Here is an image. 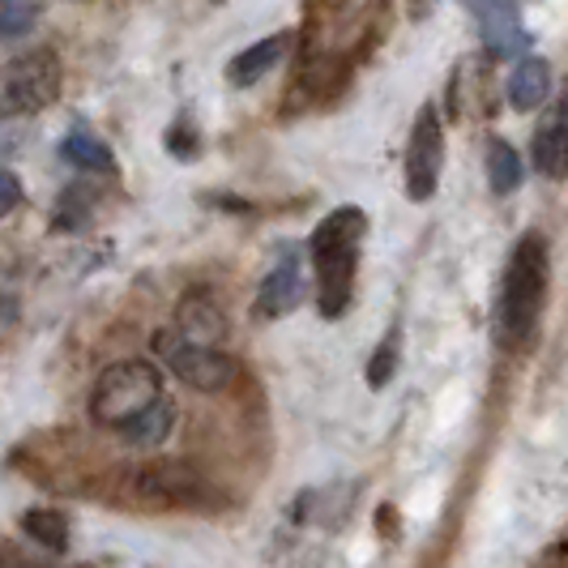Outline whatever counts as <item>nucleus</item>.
Listing matches in <instances>:
<instances>
[{
    "instance_id": "18",
    "label": "nucleus",
    "mask_w": 568,
    "mask_h": 568,
    "mask_svg": "<svg viewBox=\"0 0 568 568\" xmlns=\"http://www.w3.org/2000/svg\"><path fill=\"white\" fill-rule=\"evenodd\" d=\"M0 4H4V39H18L39 18V4L34 0H0Z\"/></svg>"
},
{
    "instance_id": "17",
    "label": "nucleus",
    "mask_w": 568,
    "mask_h": 568,
    "mask_svg": "<svg viewBox=\"0 0 568 568\" xmlns=\"http://www.w3.org/2000/svg\"><path fill=\"white\" fill-rule=\"evenodd\" d=\"M394 368H398V329H389V338L381 342V351L368 359V385L372 389H385L394 381Z\"/></svg>"
},
{
    "instance_id": "2",
    "label": "nucleus",
    "mask_w": 568,
    "mask_h": 568,
    "mask_svg": "<svg viewBox=\"0 0 568 568\" xmlns=\"http://www.w3.org/2000/svg\"><path fill=\"white\" fill-rule=\"evenodd\" d=\"M364 231H368L364 210L342 205L308 240V253H313V265H316V304H321V316H329V321L351 308Z\"/></svg>"
},
{
    "instance_id": "4",
    "label": "nucleus",
    "mask_w": 568,
    "mask_h": 568,
    "mask_svg": "<svg viewBox=\"0 0 568 568\" xmlns=\"http://www.w3.org/2000/svg\"><path fill=\"white\" fill-rule=\"evenodd\" d=\"M159 351H163V359H168L171 376H180L189 389L219 394V389H227L231 381H235V359L223 355L214 342L168 334V338H159Z\"/></svg>"
},
{
    "instance_id": "20",
    "label": "nucleus",
    "mask_w": 568,
    "mask_h": 568,
    "mask_svg": "<svg viewBox=\"0 0 568 568\" xmlns=\"http://www.w3.org/2000/svg\"><path fill=\"white\" fill-rule=\"evenodd\" d=\"M556 112L565 115V124H568V82H565V90H560V103H556Z\"/></svg>"
},
{
    "instance_id": "1",
    "label": "nucleus",
    "mask_w": 568,
    "mask_h": 568,
    "mask_svg": "<svg viewBox=\"0 0 568 568\" xmlns=\"http://www.w3.org/2000/svg\"><path fill=\"white\" fill-rule=\"evenodd\" d=\"M90 410H94L99 424L120 432L133 445H159L168 436L171 419H175L168 394H163V376L145 359L112 364L103 372L99 385H94Z\"/></svg>"
},
{
    "instance_id": "13",
    "label": "nucleus",
    "mask_w": 568,
    "mask_h": 568,
    "mask_svg": "<svg viewBox=\"0 0 568 568\" xmlns=\"http://www.w3.org/2000/svg\"><path fill=\"white\" fill-rule=\"evenodd\" d=\"M283 52H286V34H274V39H261L253 48H244V52L227 64V82L240 85V90H248V85H256L278 60H283Z\"/></svg>"
},
{
    "instance_id": "8",
    "label": "nucleus",
    "mask_w": 568,
    "mask_h": 568,
    "mask_svg": "<svg viewBox=\"0 0 568 568\" xmlns=\"http://www.w3.org/2000/svg\"><path fill=\"white\" fill-rule=\"evenodd\" d=\"M133 491L159 505V509H197L201 496H205V484L189 466H142V475L133 479Z\"/></svg>"
},
{
    "instance_id": "10",
    "label": "nucleus",
    "mask_w": 568,
    "mask_h": 568,
    "mask_svg": "<svg viewBox=\"0 0 568 568\" xmlns=\"http://www.w3.org/2000/svg\"><path fill=\"white\" fill-rule=\"evenodd\" d=\"M547 94H551V69H547V60L542 57H526L513 64V78H509V103L517 112H535L547 103Z\"/></svg>"
},
{
    "instance_id": "12",
    "label": "nucleus",
    "mask_w": 568,
    "mask_h": 568,
    "mask_svg": "<svg viewBox=\"0 0 568 568\" xmlns=\"http://www.w3.org/2000/svg\"><path fill=\"white\" fill-rule=\"evenodd\" d=\"M535 168L547 180H565L568 175V124L560 112H551L535 129Z\"/></svg>"
},
{
    "instance_id": "14",
    "label": "nucleus",
    "mask_w": 568,
    "mask_h": 568,
    "mask_svg": "<svg viewBox=\"0 0 568 568\" xmlns=\"http://www.w3.org/2000/svg\"><path fill=\"white\" fill-rule=\"evenodd\" d=\"M60 154H64V163H73V168H82V171H103V175L115 171L112 145L99 142V138L85 133V129H73V133L60 142Z\"/></svg>"
},
{
    "instance_id": "9",
    "label": "nucleus",
    "mask_w": 568,
    "mask_h": 568,
    "mask_svg": "<svg viewBox=\"0 0 568 568\" xmlns=\"http://www.w3.org/2000/svg\"><path fill=\"white\" fill-rule=\"evenodd\" d=\"M300 304V256L286 253L270 274H265V283L256 291V316H286L291 308Z\"/></svg>"
},
{
    "instance_id": "3",
    "label": "nucleus",
    "mask_w": 568,
    "mask_h": 568,
    "mask_svg": "<svg viewBox=\"0 0 568 568\" xmlns=\"http://www.w3.org/2000/svg\"><path fill=\"white\" fill-rule=\"evenodd\" d=\"M542 295H547V240L539 231H526L509 256V270L500 283V304H496V329L509 346H521L535 334Z\"/></svg>"
},
{
    "instance_id": "11",
    "label": "nucleus",
    "mask_w": 568,
    "mask_h": 568,
    "mask_svg": "<svg viewBox=\"0 0 568 568\" xmlns=\"http://www.w3.org/2000/svg\"><path fill=\"white\" fill-rule=\"evenodd\" d=\"M175 325H180V334L184 338H197V342H219L223 338V329H227V321L219 313V304L205 295V291H189L184 300H180V313H175Z\"/></svg>"
},
{
    "instance_id": "7",
    "label": "nucleus",
    "mask_w": 568,
    "mask_h": 568,
    "mask_svg": "<svg viewBox=\"0 0 568 568\" xmlns=\"http://www.w3.org/2000/svg\"><path fill=\"white\" fill-rule=\"evenodd\" d=\"M60 85V64L52 52H34L22 57L9 69V82H4V112H39L52 103Z\"/></svg>"
},
{
    "instance_id": "16",
    "label": "nucleus",
    "mask_w": 568,
    "mask_h": 568,
    "mask_svg": "<svg viewBox=\"0 0 568 568\" xmlns=\"http://www.w3.org/2000/svg\"><path fill=\"white\" fill-rule=\"evenodd\" d=\"M22 530H27L39 547H48V551H64V547H69V521H64V513L60 509L22 513Z\"/></svg>"
},
{
    "instance_id": "15",
    "label": "nucleus",
    "mask_w": 568,
    "mask_h": 568,
    "mask_svg": "<svg viewBox=\"0 0 568 568\" xmlns=\"http://www.w3.org/2000/svg\"><path fill=\"white\" fill-rule=\"evenodd\" d=\"M521 180H526L521 154H517L509 142L487 145V184H491V193H496V197H509V193L521 189Z\"/></svg>"
},
{
    "instance_id": "6",
    "label": "nucleus",
    "mask_w": 568,
    "mask_h": 568,
    "mask_svg": "<svg viewBox=\"0 0 568 568\" xmlns=\"http://www.w3.org/2000/svg\"><path fill=\"white\" fill-rule=\"evenodd\" d=\"M484 34V48L500 60H521L530 52V27L521 18L526 0H462Z\"/></svg>"
},
{
    "instance_id": "19",
    "label": "nucleus",
    "mask_w": 568,
    "mask_h": 568,
    "mask_svg": "<svg viewBox=\"0 0 568 568\" xmlns=\"http://www.w3.org/2000/svg\"><path fill=\"white\" fill-rule=\"evenodd\" d=\"M18 201H22V184H18V175H13V171H4V201H0V205H4V214H13V210H18Z\"/></svg>"
},
{
    "instance_id": "5",
    "label": "nucleus",
    "mask_w": 568,
    "mask_h": 568,
    "mask_svg": "<svg viewBox=\"0 0 568 568\" xmlns=\"http://www.w3.org/2000/svg\"><path fill=\"white\" fill-rule=\"evenodd\" d=\"M440 163H445V133H440V115L427 103L415 115V129H410V142H406V197L427 201L440 184Z\"/></svg>"
}]
</instances>
